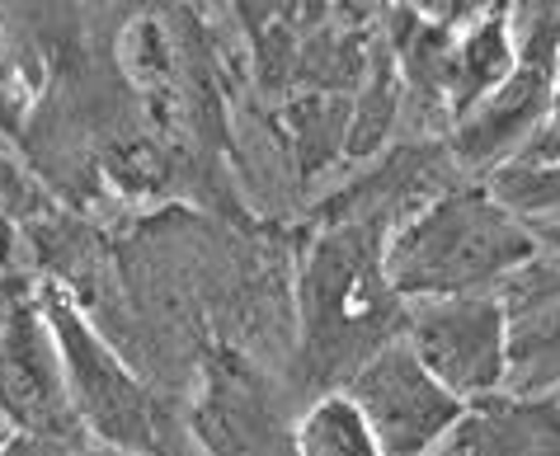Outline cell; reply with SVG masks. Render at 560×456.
<instances>
[{
	"instance_id": "17",
	"label": "cell",
	"mask_w": 560,
	"mask_h": 456,
	"mask_svg": "<svg viewBox=\"0 0 560 456\" xmlns=\"http://www.w3.org/2000/svg\"><path fill=\"white\" fill-rule=\"evenodd\" d=\"M5 437H10V429H5V423H0V443H5Z\"/></svg>"
},
{
	"instance_id": "14",
	"label": "cell",
	"mask_w": 560,
	"mask_h": 456,
	"mask_svg": "<svg viewBox=\"0 0 560 456\" xmlns=\"http://www.w3.org/2000/svg\"><path fill=\"white\" fill-rule=\"evenodd\" d=\"M547 161H560V75H556L547 118H541V128H537V137H533V147L523 151V161H518V165H547Z\"/></svg>"
},
{
	"instance_id": "12",
	"label": "cell",
	"mask_w": 560,
	"mask_h": 456,
	"mask_svg": "<svg viewBox=\"0 0 560 456\" xmlns=\"http://www.w3.org/2000/svg\"><path fill=\"white\" fill-rule=\"evenodd\" d=\"M292 447L298 456H382L345 390H325L306 405V414L292 423Z\"/></svg>"
},
{
	"instance_id": "4",
	"label": "cell",
	"mask_w": 560,
	"mask_h": 456,
	"mask_svg": "<svg viewBox=\"0 0 560 456\" xmlns=\"http://www.w3.org/2000/svg\"><path fill=\"white\" fill-rule=\"evenodd\" d=\"M345 396L377 437L382 456H433L466 410L453 390L419 367L406 339H386L377 353H368L353 367Z\"/></svg>"
},
{
	"instance_id": "1",
	"label": "cell",
	"mask_w": 560,
	"mask_h": 456,
	"mask_svg": "<svg viewBox=\"0 0 560 456\" xmlns=\"http://www.w3.org/2000/svg\"><path fill=\"white\" fill-rule=\"evenodd\" d=\"M537 255L518 217L490 198L486 184L447 188L415 208L382 245V278L396 302H447L494 296Z\"/></svg>"
},
{
	"instance_id": "8",
	"label": "cell",
	"mask_w": 560,
	"mask_h": 456,
	"mask_svg": "<svg viewBox=\"0 0 560 456\" xmlns=\"http://www.w3.org/2000/svg\"><path fill=\"white\" fill-rule=\"evenodd\" d=\"M504 316V390L509 396H560V264L537 249L500 292Z\"/></svg>"
},
{
	"instance_id": "11",
	"label": "cell",
	"mask_w": 560,
	"mask_h": 456,
	"mask_svg": "<svg viewBox=\"0 0 560 456\" xmlns=\"http://www.w3.org/2000/svg\"><path fill=\"white\" fill-rule=\"evenodd\" d=\"M509 5H486L476 24L453 34V75H447V108L453 122L500 90L513 75V43H509Z\"/></svg>"
},
{
	"instance_id": "6",
	"label": "cell",
	"mask_w": 560,
	"mask_h": 456,
	"mask_svg": "<svg viewBox=\"0 0 560 456\" xmlns=\"http://www.w3.org/2000/svg\"><path fill=\"white\" fill-rule=\"evenodd\" d=\"M400 339L419 358V367L462 405L504 390V316L494 296L415 302Z\"/></svg>"
},
{
	"instance_id": "9",
	"label": "cell",
	"mask_w": 560,
	"mask_h": 456,
	"mask_svg": "<svg viewBox=\"0 0 560 456\" xmlns=\"http://www.w3.org/2000/svg\"><path fill=\"white\" fill-rule=\"evenodd\" d=\"M551 90H556V71H537L513 61L509 81L494 94H486L471 114L457 118L453 161L466 175H486V179L504 165H518L551 108Z\"/></svg>"
},
{
	"instance_id": "15",
	"label": "cell",
	"mask_w": 560,
	"mask_h": 456,
	"mask_svg": "<svg viewBox=\"0 0 560 456\" xmlns=\"http://www.w3.org/2000/svg\"><path fill=\"white\" fill-rule=\"evenodd\" d=\"M533 241H537L541 255L560 264V226H556V231H533Z\"/></svg>"
},
{
	"instance_id": "10",
	"label": "cell",
	"mask_w": 560,
	"mask_h": 456,
	"mask_svg": "<svg viewBox=\"0 0 560 456\" xmlns=\"http://www.w3.org/2000/svg\"><path fill=\"white\" fill-rule=\"evenodd\" d=\"M433 456H560V396L471 400Z\"/></svg>"
},
{
	"instance_id": "16",
	"label": "cell",
	"mask_w": 560,
	"mask_h": 456,
	"mask_svg": "<svg viewBox=\"0 0 560 456\" xmlns=\"http://www.w3.org/2000/svg\"><path fill=\"white\" fill-rule=\"evenodd\" d=\"M71 456H137V452H122V447H104V443H90V437H85V443L75 447Z\"/></svg>"
},
{
	"instance_id": "13",
	"label": "cell",
	"mask_w": 560,
	"mask_h": 456,
	"mask_svg": "<svg viewBox=\"0 0 560 456\" xmlns=\"http://www.w3.org/2000/svg\"><path fill=\"white\" fill-rule=\"evenodd\" d=\"M490 198L509 217H518L527 231H556L560 226V161L547 165H504L490 179Z\"/></svg>"
},
{
	"instance_id": "5",
	"label": "cell",
	"mask_w": 560,
	"mask_h": 456,
	"mask_svg": "<svg viewBox=\"0 0 560 456\" xmlns=\"http://www.w3.org/2000/svg\"><path fill=\"white\" fill-rule=\"evenodd\" d=\"M392 288L382 278V245H372L363 226L330 231L316 245L302 273V316L311 353L358 349V363L372 353L368 335L377 329Z\"/></svg>"
},
{
	"instance_id": "3",
	"label": "cell",
	"mask_w": 560,
	"mask_h": 456,
	"mask_svg": "<svg viewBox=\"0 0 560 456\" xmlns=\"http://www.w3.org/2000/svg\"><path fill=\"white\" fill-rule=\"evenodd\" d=\"M0 423L24 437H81L48 311L20 278L0 282Z\"/></svg>"
},
{
	"instance_id": "7",
	"label": "cell",
	"mask_w": 560,
	"mask_h": 456,
	"mask_svg": "<svg viewBox=\"0 0 560 456\" xmlns=\"http://www.w3.org/2000/svg\"><path fill=\"white\" fill-rule=\"evenodd\" d=\"M194 456H298L292 423L269 396V382L241 363L217 358L189 414Z\"/></svg>"
},
{
	"instance_id": "2",
	"label": "cell",
	"mask_w": 560,
	"mask_h": 456,
	"mask_svg": "<svg viewBox=\"0 0 560 456\" xmlns=\"http://www.w3.org/2000/svg\"><path fill=\"white\" fill-rule=\"evenodd\" d=\"M48 311L61 372H67V400L90 443L122 447L137 456H194L189 429H179L161 396L100 339V329L81 316V306L48 282L38 288Z\"/></svg>"
}]
</instances>
